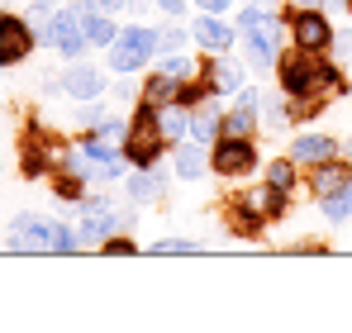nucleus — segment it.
I'll return each instance as SVG.
<instances>
[{"label": "nucleus", "mask_w": 352, "mask_h": 333, "mask_svg": "<svg viewBox=\"0 0 352 333\" xmlns=\"http://www.w3.org/2000/svg\"><path fill=\"white\" fill-rule=\"evenodd\" d=\"M276 86L286 100H300V96H348V72L333 62L329 53H305V48H286L276 53Z\"/></svg>", "instance_id": "1"}, {"label": "nucleus", "mask_w": 352, "mask_h": 333, "mask_svg": "<svg viewBox=\"0 0 352 333\" xmlns=\"http://www.w3.org/2000/svg\"><path fill=\"white\" fill-rule=\"evenodd\" d=\"M10 248L14 253H53V257H72V253H81V238H76V228L72 224H58L48 219V215H14L10 224Z\"/></svg>", "instance_id": "2"}, {"label": "nucleus", "mask_w": 352, "mask_h": 333, "mask_svg": "<svg viewBox=\"0 0 352 333\" xmlns=\"http://www.w3.org/2000/svg\"><path fill=\"white\" fill-rule=\"evenodd\" d=\"M67 148L43 119H24L19 129V176L24 181H48V171L58 166V153Z\"/></svg>", "instance_id": "3"}, {"label": "nucleus", "mask_w": 352, "mask_h": 333, "mask_svg": "<svg viewBox=\"0 0 352 333\" xmlns=\"http://www.w3.org/2000/svg\"><path fill=\"white\" fill-rule=\"evenodd\" d=\"M281 24H286V34H291L295 48H305V53H333L338 29L329 24V14H324V10H309V5H286V10H281Z\"/></svg>", "instance_id": "4"}, {"label": "nucleus", "mask_w": 352, "mask_h": 333, "mask_svg": "<svg viewBox=\"0 0 352 333\" xmlns=\"http://www.w3.org/2000/svg\"><path fill=\"white\" fill-rule=\"evenodd\" d=\"M257 162H262V158H257V138H252V133H219V138L210 143V171L224 176V181L252 176Z\"/></svg>", "instance_id": "5"}, {"label": "nucleus", "mask_w": 352, "mask_h": 333, "mask_svg": "<svg viewBox=\"0 0 352 333\" xmlns=\"http://www.w3.org/2000/svg\"><path fill=\"white\" fill-rule=\"evenodd\" d=\"M34 29H38V43L58 48L67 62H76V57L91 48L86 34H81V10H76V5H58V10H53L48 19H38Z\"/></svg>", "instance_id": "6"}, {"label": "nucleus", "mask_w": 352, "mask_h": 333, "mask_svg": "<svg viewBox=\"0 0 352 333\" xmlns=\"http://www.w3.org/2000/svg\"><path fill=\"white\" fill-rule=\"evenodd\" d=\"M162 53L157 48V29H148V24H129V29H119V39L110 43V72H143L153 57Z\"/></svg>", "instance_id": "7"}, {"label": "nucleus", "mask_w": 352, "mask_h": 333, "mask_svg": "<svg viewBox=\"0 0 352 333\" xmlns=\"http://www.w3.org/2000/svg\"><path fill=\"white\" fill-rule=\"evenodd\" d=\"M76 210H81V219H76V238H81V248H86V243H96V248H100L110 233L129 228V219L110 205V195H86Z\"/></svg>", "instance_id": "8"}, {"label": "nucleus", "mask_w": 352, "mask_h": 333, "mask_svg": "<svg viewBox=\"0 0 352 333\" xmlns=\"http://www.w3.org/2000/svg\"><path fill=\"white\" fill-rule=\"evenodd\" d=\"M219 224H224V233H234L243 243H257L272 219L262 215V205L252 200V191H238V195H229V200L219 205Z\"/></svg>", "instance_id": "9"}, {"label": "nucleus", "mask_w": 352, "mask_h": 333, "mask_svg": "<svg viewBox=\"0 0 352 333\" xmlns=\"http://www.w3.org/2000/svg\"><path fill=\"white\" fill-rule=\"evenodd\" d=\"M34 43H38V29L24 14H0V72L14 67V62H24V57L34 53Z\"/></svg>", "instance_id": "10"}, {"label": "nucleus", "mask_w": 352, "mask_h": 333, "mask_svg": "<svg viewBox=\"0 0 352 333\" xmlns=\"http://www.w3.org/2000/svg\"><path fill=\"white\" fill-rule=\"evenodd\" d=\"M58 91H62V96H72V100H100V91H105V72L76 57V62H67V72L58 76Z\"/></svg>", "instance_id": "11"}, {"label": "nucleus", "mask_w": 352, "mask_h": 333, "mask_svg": "<svg viewBox=\"0 0 352 333\" xmlns=\"http://www.w3.org/2000/svg\"><path fill=\"white\" fill-rule=\"evenodd\" d=\"M352 181V162L338 153V158H329V162H314L305 166V191L314 195V200H324V195H333V191H343Z\"/></svg>", "instance_id": "12"}, {"label": "nucleus", "mask_w": 352, "mask_h": 333, "mask_svg": "<svg viewBox=\"0 0 352 333\" xmlns=\"http://www.w3.org/2000/svg\"><path fill=\"white\" fill-rule=\"evenodd\" d=\"M190 39H195L200 53H229L234 39H238V29L224 19V14H200V19L190 24Z\"/></svg>", "instance_id": "13"}, {"label": "nucleus", "mask_w": 352, "mask_h": 333, "mask_svg": "<svg viewBox=\"0 0 352 333\" xmlns=\"http://www.w3.org/2000/svg\"><path fill=\"white\" fill-rule=\"evenodd\" d=\"M200 76L210 81V91H214V96H238V86H243V67H238L229 53H205Z\"/></svg>", "instance_id": "14"}, {"label": "nucleus", "mask_w": 352, "mask_h": 333, "mask_svg": "<svg viewBox=\"0 0 352 333\" xmlns=\"http://www.w3.org/2000/svg\"><path fill=\"white\" fill-rule=\"evenodd\" d=\"M76 10H81V34H86V43H91V48H110V43L119 39L115 14H105V10H91L86 0H76Z\"/></svg>", "instance_id": "15"}, {"label": "nucleus", "mask_w": 352, "mask_h": 333, "mask_svg": "<svg viewBox=\"0 0 352 333\" xmlns=\"http://www.w3.org/2000/svg\"><path fill=\"white\" fill-rule=\"evenodd\" d=\"M172 166H176L181 181H200V176L210 171V148H205L200 138H186V143L172 148Z\"/></svg>", "instance_id": "16"}, {"label": "nucleus", "mask_w": 352, "mask_h": 333, "mask_svg": "<svg viewBox=\"0 0 352 333\" xmlns=\"http://www.w3.org/2000/svg\"><path fill=\"white\" fill-rule=\"evenodd\" d=\"M291 158L300 162V171L314 162H329V158H338V138H329V133H300L291 143Z\"/></svg>", "instance_id": "17"}, {"label": "nucleus", "mask_w": 352, "mask_h": 333, "mask_svg": "<svg viewBox=\"0 0 352 333\" xmlns=\"http://www.w3.org/2000/svg\"><path fill=\"white\" fill-rule=\"evenodd\" d=\"M162 191H167V176L157 166H133V176H129V200L133 205H153V200H162Z\"/></svg>", "instance_id": "18"}, {"label": "nucleus", "mask_w": 352, "mask_h": 333, "mask_svg": "<svg viewBox=\"0 0 352 333\" xmlns=\"http://www.w3.org/2000/svg\"><path fill=\"white\" fill-rule=\"evenodd\" d=\"M276 29H286V24H272V29H248L243 34V43H248V62L252 67H276Z\"/></svg>", "instance_id": "19"}, {"label": "nucleus", "mask_w": 352, "mask_h": 333, "mask_svg": "<svg viewBox=\"0 0 352 333\" xmlns=\"http://www.w3.org/2000/svg\"><path fill=\"white\" fill-rule=\"evenodd\" d=\"M48 186H53V195H58L62 205H81V200H86V186H91V181H86V176H76V171H72V166H53V171H48Z\"/></svg>", "instance_id": "20"}, {"label": "nucleus", "mask_w": 352, "mask_h": 333, "mask_svg": "<svg viewBox=\"0 0 352 333\" xmlns=\"http://www.w3.org/2000/svg\"><path fill=\"white\" fill-rule=\"evenodd\" d=\"M219 129H224V110H219L214 100H205V105H195V110H190V138L214 143V138H219Z\"/></svg>", "instance_id": "21"}, {"label": "nucleus", "mask_w": 352, "mask_h": 333, "mask_svg": "<svg viewBox=\"0 0 352 333\" xmlns=\"http://www.w3.org/2000/svg\"><path fill=\"white\" fill-rule=\"evenodd\" d=\"M333 105V96H300V100H286V124H314L324 119Z\"/></svg>", "instance_id": "22"}, {"label": "nucleus", "mask_w": 352, "mask_h": 333, "mask_svg": "<svg viewBox=\"0 0 352 333\" xmlns=\"http://www.w3.org/2000/svg\"><path fill=\"white\" fill-rule=\"evenodd\" d=\"M262 181H267V186H276V191H300V162H295L291 153H286V158H272V162H267V171H262Z\"/></svg>", "instance_id": "23"}, {"label": "nucleus", "mask_w": 352, "mask_h": 333, "mask_svg": "<svg viewBox=\"0 0 352 333\" xmlns=\"http://www.w3.org/2000/svg\"><path fill=\"white\" fill-rule=\"evenodd\" d=\"M252 200L262 205V215H267L272 224H281L286 215H291V191H276V186H267V181L252 191Z\"/></svg>", "instance_id": "24"}, {"label": "nucleus", "mask_w": 352, "mask_h": 333, "mask_svg": "<svg viewBox=\"0 0 352 333\" xmlns=\"http://www.w3.org/2000/svg\"><path fill=\"white\" fill-rule=\"evenodd\" d=\"M176 76L167 72H148V81H143V100H153V105H176Z\"/></svg>", "instance_id": "25"}, {"label": "nucleus", "mask_w": 352, "mask_h": 333, "mask_svg": "<svg viewBox=\"0 0 352 333\" xmlns=\"http://www.w3.org/2000/svg\"><path fill=\"white\" fill-rule=\"evenodd\" d=\"M205 100H219V96L210 91V81H205L200 72H195L190 81H181V86H176V105H181V110H195V105H205Z\"/></svg>", "instance_id": "26"}, {"label": "nucleus", "mask_w": 352, "mask_h": 333, "mask_svg": "<svg viewBox=\"0 0 352 333\" xmlns=\"http://www.w3.org/2000/svg\"><path fill=\"white\" fill-rule=\"evenodd\" d=\"M162 138L167 143H186L190 138V110H181V105H162Z\"/></svg>", "instance_id": "27"}, {"label": "nucleus", "mask_w": 352, "mask_h": 333, "mask_svg": "<svg viewBox=\"0 0 352 333\" xmlns=\"http://www.w3.org/2000/svg\"><path fill=\"white\" fill-rule=\"evenodd\" d=\"M319 210H324V219H329V224H343V219H352V181L343 186V191L324 195V200H319Z\"/></svg>", "instance_id": "28"}, {"label": "nucleus", "mask_w": 352, "mask_h": 333, "mask_svg": "<svg viewBox=\"0 0 352 333\" xmlns=\"http://www.w3.org/2000/svg\"><path fill=\"white\" fill-rule=\"evenodd\" d=\"M272 24H281V14H272L262 0H257V5H248V10L238 14V34H248V29H272Z\"/></svg>", "instance_id": "29"}, {"label": "nucleus", "mask_w": 352, "mask_h": 333, "mask_svg": "<svg viewBox=\"0 0 352 333\" xmlns=\"http://www.w3.org/2000/svg\"><path fill=\"white\" fill-rule=\"evenodd\" d=\"M148 253H153V257H195L200 243H195V238H157Z\"/></svg>", "instance_id": "30"}, {"label": "nucleus", "mask_w": 352, "mask_h": 333, "mask_svg": "<svg viewBox=\"0 0 352 333\" xmlns=\"http://www.w3.org/2000/svg\"><path fill=\"white\" fill-rule=\"evenodd\" d=\"M100 253H105V257H138L143 248H138V243H133L129 233H110V238L100 243Z\"/></svg>", "instance_id": "31"}, {"label": "nucleus", "mask_w": 352, "mask_h": 333, "mask_svg": "<svg viewBox=\"0 0 352 333\" xmlns=\"http://www.w3.org/2000/svg\"><path fill=\"white\" fill-rule=\"evenodd\" d=\"M157 72H167V76H176V81H190V76H195L200 67H195L190 57H181V53H167V57H162V67H157Z\"/></svg>", "instance_id": "32"}, {"label": "nucleus", "mask_w": 352, "mask_h": 333, "mask_svg": "<svg viewBox=\"0 0 352 333\" xmlns=\"http://www.w3.org/2000/svg\"><path fill=\"white\" fill-rule=\"evenodd\" d=\"M186 39H190V29H157V48H162V53L186 48Z\"/></svg>", "instance_id": "33"}, {"label": "nucleus", "mask_w": 352, "mask_h": 333, "mask_svg": "<svg viewBox=\"0 0 352 333\" xmlns=\"http://www.w3.org/2000/svg\"><path fill=\"white\" fill-rule=\"evenodd\" d=\"M195 5H200V14H229L234 0H195Z\"/></svg>", "instance_id": "34"}, {"label": "nucleus", "mask_w": 352, "mask_h": 333, "mask_svg": "<svg viewBox=\"0 0 352 333\" xmlns=\"http://www.w3.org/2000/svg\"><path fill=\"white\" fill-rule=\"evenodd\" d=\"M86 5H91V10H105V14H115V10L129 5V0H86Z\"/></svg>", "instance_id": "35"}, {"label": "nucleus", "mask_w": 352, "mask_h": 333, "mask_svg": "<svg viewBox=\"0 0 352 333\" xmlns=\"http://www.w3.org/2000/svg\"><path fill=\"white\" fill-rule=\"evenodd\" d=\"M295 253H329V243H319V238H305V243H295Z\"/></svg>", "instance_id": "36"}, {"label": "nucleus", "mask_w": 352, "mask_h": 333, "mask_svg": "<svg viewBox=\"0 0 352 333\" xmlns=\"http://www.w3.org/2000/svg\"><path fill=\"white\" fill-rule=\"evenodd\" d=\"M157 5H162L167 14H186V0H157Z\"/></svg>", "instance_id": "37"}, {"label": "nucleus", "mask_w": 352, "mask_h": 333, "mask_svg": "<svg viewBox=\"0 0 352 333\" xmlns=\"http://www.w3.org/2000/svg\"><path fill=\"white\" fill-rule=\"evenodd\" d=\"M295 5H309V10H324V0H295Z\"/></svg>", "instance_id": "38"}, {"label": "nucleus", "mask_w": 352, "mask_h": 333, "mask_svg": "<svg viewBox=\"0 0 352 333\" xmlns=\"http://www.w3.org/2000/svg\"><path fill=\"white\" fill-rule=\"evenodd\" d=\"M38 5H76V0H38Z\"/></svg>", "instance_id": "39"}, {"label": "nucleus", "mask_w": 352, "mask_h": 333, "mask_svg": "<svg viewBox=\"0 0 352 333\" xmlns=\"http://www.w3.org/2000/svg\"><path fill=\"white\" fill-rule=\"evenodd\" d=\"M343 5H348V14H352V0H343Z\"/></svg>", "instance_id": "40"}, {"label": "nucleus", "mask_w": 352, "mask_h": 333, "mask_svg": "<svg viewBox=\"0 0 352 333\" xmlns=\"http://www.w3.org/2000/svg\"><path fill=\"white\" fill-rule=\"evenodd\" d=\"M348 148H352V138H348Z\"/></svg>", "instance_id": "41"}]
</instances>
